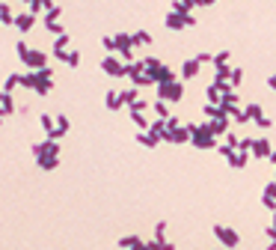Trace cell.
Here are the masks:
<instances>
[{"mask_svg":"<svg viewBox=\"0 0 276 250\" xmlns=\"http://www.w3.org/2000/svg\"><path fill=\"white\" fill-rule=\"evenodd\" d=\"M158 245H161V250H175V245H172V242H158Z\"/></svg>","mask_w":276,"mask_h":250,"instance_id":"obj_44","label":"cell"},{"mask_svg":"<svg viewBox=\"0 0 276 250\" xmlns=\"http://www.w3.org/2000/svg\"><path fill=\"white\" fill-rule=\"evenodd\" d=\"M208 128L214 131V137H220V134H229V116H217V119H208Z\"/></svg>","mask_w":276,"mask_h":250,"instance_id":"obj_18","label":"cell"},{"mask_svg":"<svg viewBox=\"0 0 276 250\" xmlns=\"http://www.w3.org/2000/svg\"><path fill=\"white\" fill-rule=\"evenodd\" d=\"M241 81H244V69H232V75H229V83H232V86H238Z\"/></svg>","mask_w":276,"mask_h":250,"instance_id":"obj_36","label":"cell"},{"mask_svg":"<svg viewBox=\"0 0 276 250\" xmlns=\"http://www.w3.org/2000/svg\"><path fill=\"white\" fill-rule=\"evenodd\" d=\"M268 250H276V239H271V245H268Z\"/></svg>","mask_w":276,"mask_h":250,"instance_id":"obj_50","label":"cell"},{"mask_svg":"<svg viewBox=\"0 0 276 250\" xmlns=\"http://www.w3.org/2000/svg\"><path fill=\"white\" fill-rule=\"evenodd\" d=\"M0 12H3V3H0Z\"/></svg>","mask_w":276,"mask_h":250,"instance_id":"obj_53","label":"cell"},{"mask_svg":"<svg viewBox=\"0 0 276 250\" xmlns=\"http://www.w3.org/2000/svg\"><path fill=\"white\" fill-rule=\"evenodd\" d=\"M12 113H15V98H12V92L0 89V116H12Z\"/></svg>","mask_w":276,"mask_h":250,"instance_id":"obj_19","label":"cell"},{"mask_svg":"<svg viewBox=\"0 0 276 250\" xmlns=\"http://www.w3.org/2000/svg\"><path fill=\"white\" fill-rule=\"evenodd\" d=\"M134 140H137V143H140V146H146V149H152V146H158V143H155V140H152V137H149V131H140V134H137V137H134Z\"/></svg>","mask_w":276,"mask_h":250,"instance_id":"obj_28","label":"cell"},{"mask_svg":"<svg viewBox=\"0 0 276 250\" xmlns=\"http://www.w3.org/2000/svg\"><path fill=\"white\" fill-rule=\"evenodd\" d=\"M149 137L155 140V143H161V140H166V119H155V122H149Z\"/></svg>","mask_w":276,"mask_h":250,"instance_id":"obj_9","label":"cell"},{"mask_svg":"<svg viewBox=\"0 0 276 250\" xmlns=\"http://www.w3.org/2000/svg\"><path fill=\"white\" fill-rule=\"evenodd\" d=\"M33 158H36L39 170H56L59 167V140L45 137V140L33 143Z\"/></svg>","mask_w":276,"mask_h":250,"instance_id":"obj_1","label":"cell"},{"mask_svg":"<svg viewBox=\"0 0 276 250\" xmlns=\"http://www.w3.org/2000/svg\"><path fill=\"white\" fill-rule=\"evenodd\" d=\"M164 24H166L169 30H184V27H187V24H184V15H181V12H172V9L166 12V18H164Z\"/></svg>","mask_w":276,"mask_h":250,"instance_id":"obj_17","label":"cell"},{"mask_svg":"<svg viewBox=\"0 0 276 250\" xmlns=\"http://www.w3.org/2000/svg\"><path fill=\"white\" fill-rule=\"evenodd\" d=\"M181 95H184V86H181V81L158 83V98H164V101H181Z\"/></svg>","mask_w":276,"mask_h":250,"instance_id":"obj_3","label":"cell"},{"mask_svg":"<svg viewBox=\"0 0 276 250\" xmlns=\"http://www.w3.org/2000/svg\"><path fill=\"white\" fill-rule=\"evenodd\" d=\"M226 161H229V167L241 170V167H247V161H250V152H244V149H232V152L226 155Z\"/></svg>","mask_w":276,"mask_h":250,"instance_id":"obj_13","label":"cell"},{"mask_svg":"<svg viewBox=\"0 0 276 250\" xmlns=\"http://www.w3.org/2000/svg\"><path fill=\"white\" fill-rule=\"evenodd\" d=\"M196 60H199V63H214V57H211V54H205V51H202V54H196Z\"/></svg>","mask_w":276,"mask_h":250,"instance_id":"obj_43","label":"cell"},{"mask_svg":"<svg viewBox=\"0 0 276 250\" xmlns=\"http://www.w3.org/2000/svg\"><path fill=\"white\" fill-rule=\"evenodd\" d=\"M166 140H169V143H190V131H187V125L169 128V131H166Z\"/></svg>","mask_w":276,"mask_h":250,"instance_id":"obj_14","label":"cell"},{"mask_svg":"<svg viewBox=\"0 0 276 250\" xmlns=\"http://www.w3.org/2000/svg\"><path fill=\"white\" fill-rule=\"evenodd\" d=\"M137 98H140V92H137V86H134V89H122V101H125V104H134Z\"/></svg>","mask_w":276,"mask_h":250,"instance_id":"obj_31","label":"cell"},{"mask_svg":"<svg viewBox=\"0 0 276 250\" xmlns=\"http://www.w3.org/2000/svg\"><path fill=\"white\" fill-rule=\"evenodd\" d=\"M146 107H149V101H146V98H137L134 104H128V110H137V113H143Z\"/></svg>","mask_w":276,"mask_h":250,"instance_id":"obj_38","label":"cell"},{"mask_svg":"<svg viewBox=\"0 0 276 250\" xmlns=\"http://www.w3.org/2000/svg\"><path fill=\"white\" fill-rule=\"evenodd\" d=\"M265 233H268V239H276V227H268Z\"/></svg>","mask_w":276,"mask_h":250,"instance_id":"obj_47","label":"cell"},{"mask_svg":"<svg viewBox=\"0 0 276 250\" xmlns=\"http://www.w3.org/2000/svg\"><path fill=\"white\" fill-rule=\"evenodd\" d=\"M54 122H56V131H59V134H65V131L71 128V122H68V116H65V113H56V116H54Z\"/></svg>","mask_w":276,"mask_h":250,"instance_id":"obj_25","label":"cell"},{"mask_svg":"<svg viewBox=\"0 0 276 250\" xmlns=\"http://www.w3.org/2000/svg\"><path fill=\"white\" fill-rule=\"evenodd\" d=\"M244 113H247V119H253V122L265 116V110H262V104H247V107H244Z\"/></svg>","mask_w":276,"mask_h":250,"instance_id":"obj_21","label":"cell"},{"mask_svg":"<svg viewBox=\"0 0 276 250\" xmlns=\"http://www.w3.org/2000/svg\"><path fill=\"white\" fill-rule=\"evenodd\" d=\"M15 86H21V75H15V72H12V75L3 81V92H12Z\"/></svg>","mask_w":276,"mask_h":250,"instance_id":"obj_23","label":"cell"},{"mask_svg":"<svg viewBox=\"0 0 276 250\" xmlns=\"http://www.w3.org/2000/svg\"><path fill=\"white\" fill-rule=\"evenodd\" d=\"M101 45H104V51H107V54H116V39H113V36H104V39H101Z\"/></svg>","mask_w":276,"mask_h":250,"instance_id":"obj_35","label":"cell"},{"mask_svg":"<svg viewBox=\"0 0 276 250\" xmlns=\"http://www.w3.org/2000/svg\"><path fill=\"white\" fill-rule=\"evenodd\" d=\"M226 143H229V146H232V149H238V143H241V137H238V134H232V131H229V134H226Z\"/></svg>","mask_w":276,"mask_h":250,"instance_id":"obj_41","label":"cell"},{"mask_svg":"<svg viewBox=\"0 0 276 250\" xmlns=\"http://www.w3.org/2000/svg\"><path fill=\"white\" fill-rule=\"evenodd\" d=\"M24 3H30V0H24Z\"/></svg>","mask_w":276,"mask_h":250,"instance_id":"obj_54","label":"cell"},{"mask_svg":"<svg viewBox=\"0 0 276 250\" xmlns=\"http://www.w3.org/2000/svg\"><path fill=\"white\" fill-rule=\"evenodd\" d=\"M256 125H259V128H271L274 119H271V116H262V119H256Z\"/></svg>","mask_w":276,"mask_h":250,"instance_id":"obj_42","label":"cell"},{"mask_svg":"<svg viewBox=\"0 0 276 250\" xmlns=\"http://www.w3.org/2000/svg\"><path fill=\"white\" fill-rule=\"evenodd\" d=\"M3 119H6V116H0V125H3Z\"/></svg>","mask_w":276,"mask_h":250,"instance_id":"obj_52","label":"cell"},{"mask_svg":"<svg viewBox=\"0 0 276 250\" xmlns=\"http://www.w3.org/2000/svg\"><path fill=\"white\" fill-rule=\"evenodd\" d=\"M62 63H65V66H71V69H77V66H80V51H68Z\"/></svg>","mask_w":276,"mask_h":250,"instance_id":"obj_27","label":"cell"},{"mask_svg":"<svg viewBox=\"0 0 276 250\" xmlns=\"http://www.w3.org/2000/svg\"><path fill=\"white\" fill-rule=\"evenodd\" d=\"M128 113H131V119H134V125H140V128H143V131H146V128H149V119H146V116H143V113H137V110H128Z\"/></svg>","mask_w":276,"mask_h":250,"instance_id":"obj_32","label":"cell"},{"mask_svg":"<svg viewBox=\"0 0 276 250\" xmlns=\"http://www.w3.org/2000/svg\"><path fill=\"white\" fill-rule=\"evenodd\" d=\"M15 54H18V57H21V63H24V57L30 54V45H27L24 39H18V42H15Z\"/></svg>","mask_w":276,"mask_h":250,"instance_id":"obj_30","label":"cell"},{"mask_svg":"<svg viewBox=\"0 0 276 250\" xmlns=\"http://www.w3.org/2000/svg\"><path fill=\"white\" fill-rule=\"evenodd\" d=\"M187 131H190V143H193L196 149H214V146H217V137H214V131L208 128V122H205V125L190 122Z\"/></svg>","mask_w":276,"mask_h":250,"instance_id":"obj_2","label":"cell"},{"mask_svg":"<svg viewBox=\"0 0 276 250\" xmlns=\"http://www.w3.org/2000/svg\"><path fill=\"white\" fill-rule=\"evenodd\" d=\"M146 250H161V245L158 242H146Z\"/></svg>","mask_w":276,"mask_h":250,"instance_id":"obj_45","label":"cell"},{"mask_svg":"<svg viewBox=\"0 0 276 250\" xmlns=\"http://www.w3.org/2000/svg\"><path fill=\"white\" fill-rule=\"evenodd\" d=\"M131 36H134V45H152V33L149 30H137Z\"/></svg>","mask_w":276,"mask_h":250,"instance_id":"obj_22","label":"cell"},{"mask_svg":"<svg viewBox=\"0 0 276 250\" xmlns=\"http://www.w3.org/2000/svg\"><path fill=\"white\" fill-rule=\"evenodd\" d=\"M271 161H274V167H276V149H274V152H271Z\"/></svg>","mask_w":276,"mask_h":250,"instance_id":"obj_51","label":"cell"},{"mask_svg":"<svg viewBox=\"0 0 276 250\" xmlns=\"http://www.w3.org/2000/svg\"><path fill=\"white\" fill-rule=\"evenodd\" d=\"M250 152H253V158H271L274 149H271V140H268V137H256Z\"/></svg>","mask_w":276,"mask_h":250,"instance_id":"obj_10","label":"cell"},{"mask_svg":"<svg viewBox=\"0 0 276 250\" xmlns=\"http://www.w3.org/2000/svg\"><path fill=\"white\" fill-rule=\"evenodd\" d=\"M199 66H202V63H199L196 57H193V60H184V63H181V81L196 78V75H199Z\"/></svg>","mask_w":276,"mask_h":250,"instance_id":"obj_15","label":"cell"},{"mask_svg":"<svg viewBox=\"0 0 276 250\" xmlns=\"http://www.w3.org/2000/svg\"><path fill=\"white\" fill-rule=\"evenodd\" d=\"M101 72L110 75V78H125V63H122L116 54H107V57L101 60Z\"/></svg>","mask_w":276,"mask_h":250,"instance_id":"obj_4","label":"cell"},{"mask_svg":"<svg viewBox=\"0 0 276 250\" xmlns=\"http://www.w3.org/2000/svg\"><path fill=\"white\" fill-rule=\"evenodd\" d=\"M128 250H146V242H143V239H140V242H137V245H134V248H128Z\"/></svg>","mask_w":276,"mask_h":250,"instance_id":"obj_46","label":"cell"},{"mask_svg":"<svg viewBox=\"0 0 276 250\" xmlns=\"http://www.w3.org/2000/svg\"><path fill=\"white\" fill-rule=\"evenodd\" d=\"M45 27H48V30H51V33H54V36H62V33H65V30H62V24H59V21H51V24H45Z\"/></svg>","mask_w":276,"mask_h":250,"instance_id":"obj_39","label":"cell"},{"mask_svg":"<svg viewBox=\"0 0 276 250\" xmlns=\"http://www.w3.org/2000/svg\"><path fill=\"white\" fill-rule=\"evenodd\" d=\"M152 110L158 113V119H166V116H169V107H166V101H164V98H158V101L152 104Z\"/></svg>","mask_w":276,"mask_h":250,"instance_id":"obj_24","label":"cell"},{"mask_svg":"<svg viewBox=\"0 0 276 250\" xmlns=\"http://www.w3.org/2000/svg\"><path fill=\"white\" fill-rule=\"evenodd\" d=\"M152 78H155V83H169V81H178V78H175V69H172V66H166V63H161V66L152 72Z\"/></svg>","mask_w":276,"mask_h":250,"instance_id":"obj_7","label":"cell"},{"mask_svg":"<svg viewBox=\"0 0 276 250\" xmlns=\"http://www.w3.org/2000/svg\"><path fill=\"white\" fill-rule=\"evenodd\" d=\"M59 18H62V6H54V9H48V12H45V24L59 21Z\"/></svg>","mask_w":276,"mask_h":250,"instance_id":"obj_26","label":"cell"},{"mask_svg":"<svg viewBox=\"0 0 276 250\" xmlns=\"http://www.w3.org/2000/svg\"><path fill=\"white\" fill-rule=\"evenodd\" d=\"M39 125L45 128V134H48L51 140H62V134L56 131V122H54V116H51V113H39Z\"/></svg>","mask_w":276,"mask_h":250,"instance_id":"obj_8","label":"cell"},{"mask_svg":"<svg viewBox=\"0 0 276 250\" xmlns=\"http://www.w3.org/2000/svg\"><path fill=\"white\" fill-rule=\"evenodd\" d=\"M68 33H62V36H56L54 39V48H51V54L56 57V60H65V54H68Z\"/></svg>","mask_w":276,"mask_h":250,"instance_id":"obj_12","label":"cell"},{"mask_svg":"<svg viewBox=\"0 0 276 250\" xmlns=\"http://www.w3.org/2000/svg\"><path fill=\"white\" fill-rule=\"evenodd\" d=\"M262 197H271V200H276V179L265 185V194H262Z\"/></svg>","mask_w":276,"mask_h":250,"instance_id":"obj_40","label":"cell"},{"mask_svg":"<svg viewBox=\"0 0 276 250\" xmlns=\"http://www.w3.org/2000/svg\"><path fill=\"white\" fill-rule=\"evenodd\" d=\"M214 236H217V242L226 245V248H238V245H241V236H238V230H232V227L217 224V227H214Z\"/></svg>","mask_w":276,"mask_h":250,"instance_id":"obj_5","label":"cell"},{"mask_svg":"<svg viewBox=\"0 0 276 250\" xmlns=\"http://www.w3.org/2000/svg\"><path fill=\"white\" fill-rule=\"evenodd\" d=\"M214 66H229V51H220V54H214Z\"/></svg>","mask_w":276,"mask_h":250,"instance_id":"obj_37","label":"cell"},{"mask_svg":"<svg viewBox=\"0 0 276 250\" xmlns=\"http://www.w3.org/2000/svg\"><path fill=\"white\" fill-rule=\"evenodd\" d=\"M0 24H15V15H12L9 3H3V12H0Z\"/></svg>","mask_w":276,"mask_h":250,"instance_id":"obj_29","label":"cell"},{"mask_svg":"<svg viewBox=\"0 0 276 250\" xmlns=\"http://www.w3.org/2000/svg\"><path fill=\"white\" fill-rule=\"evenodd\" d=\"M155 242H166V221H158V227H155Z\"/></svg>","mask_w":276,"mask_h":250,"instance_id":"obj_33","label":"cell"},{"mask_svg":"<svg viewBox=\"0 0 276 250\" xmlns=\"http://www.w3.org/2000/svg\"><path fill=\"white\" fill-rule=\"evenodd\" d=\"M104 104H107V110H122V107H125V101H122V92H119V89H107V95H104Z\"/></svg>","mask_w":276,"mask_h":250,"instance_id":"obj_16","label":"cell"},{"mask_svg":"<svg viewBox=\"0 0 276 250\" xmlns=\"http://www.w3.org/2000/svg\"><path fill=\"white\" fill-rule=\"evenodd\" d=\"M268 86H271V89H276V75H271V78H268Z\"/></svg>","mask_w":276,"mask_h":250,"instance_id":"obj_48","label":"cell"},{"mask_svg":"<svg viewBox=\"0 0 276 250\" xmlns=\"http://www.w3.org/2000/svg\"><path fill=\"white\" fill-rule=\"evenodd\" d=\"M36 18H39V15H33V12H18V15H15V27H18L21 33H27V30L36 27Z\"/></svg>","mask_w":276,"mask_h":250,"instance_id":"obj_11","label":"cell"},{"mask_svg":"<svg viewBox=\"0 0 276 250\" xmlns=\"http://www.w3.org/2000/svg\"><path fill=\"white\" fill-rule=\"evenodd\" d=\"M211 3H217V0H199V6H211Z\"/></svg>","mask_w":276,"mask_h":250,"instance_id":"obj_49","label":"cell"},{"mask_svg":"<svg viewBox=\"0 0 276 250\" xmlns=\"http://www.w3.org/2000/svg\"><path fill=\"white\" fill-rule=\"evenodd\" d=\"M137 242H140V236H122V239H119V248L128 250V248H134Z\"/></svg>","mask_w":276,"mask_h":250,"instance_id":"obj_34","label":"cell"},{"mask_svg":"<svg viewBox=\"0 0 276 250\" xmlns=\"http://www.w3.org/2000/svg\"><path fill=\"white\" fill-rule=\"evenodd\" d=\"M24 66H27L30 72H39V69H45V66H48V54H45V51H39V48H30V54L24 57Z\"/></svg>","mask_w":276,"mask_h":250,"instance_id":"obj_6","label":"cell"},{"mask_svg":"<svg viewBox=\"0 0 276 250\" xmlns=\"http://www.w3.org/2000/svg\"><path fill=\"white\" fill-rule=\"evenodd\" d=\"M205 98H208L211 104H220V101H223V89H220V83H217V81L205 89Z\"/></svg>","mask_w":276,"mask_h":250,"instance_id":"obj_20","label":"cell"}]
</instances>
